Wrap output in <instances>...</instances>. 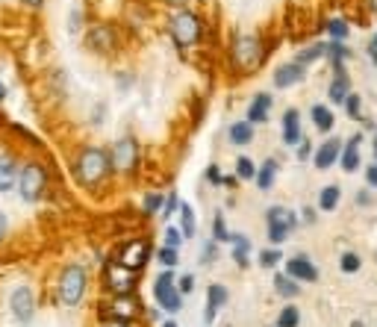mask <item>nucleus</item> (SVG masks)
<instances>
[{"label":"nucleus","instance_id":"6ab92c4d","mask_svg":"<svg viewBox=\"0 0 377 327\" xmlns=\"http://www.w3.org/2000/svg\"><path fill=\"white\" fill-rule=\"evenodd\" d=\"M206 295H209V301H206V321H212L218 309L227 304V289L224 286H209Z\"/></svg>","mask_w":377,"mask_h":327},{"label":"nucleus","instance_id":"473e14b6","mask_svg":"<svg viewBox=\"0 0 377 327\" xmlns=\"http://www.w3.org/2000/svg\"><path fill=\"white\" fill-rule=\"evenodd\" d=\"M339 266H342V271H345V274H354V271L359 269V257H357V254H342Z\"/></svg>","mask_w":377,"mask_h":327},{"label":"nucleus","instance_id":"58836bf2","mask_svg":"<svg viewBox=\"0 0 377 327\" xmlns=\"http://www.w3.org/2000/svg\"><path fill=\"white\" fill-rule=\"evenodd\" d=\"M162 206V198H159V195H147V198H144V209L147 212H156Z\"/></svg>","mask_w":377,"mask_h":327},{"label":"nucleus","instance_id":"f704fd0d","mask_svg":"<svg viewBox=\"0 0 377 327\" xmlns=\"http://www.w3.org/2000/svg\"><path fill=\"white\" fill-rule=\"evenodd\" d=\"M277 263H280V251H262V257H259L262 269H274Z\"/></svg>","mask_w":377,"mask_h":327},{"label":"nucleus","instance_id":"864d4df0","mask_svg":"<svg viewBox=\"0 0 377 327\" xmlns=\"http://www.w3.org/2000/svg\"><path fill=\"white\" fill-rule=\"evenodd\" d=\"M168 4H174V6H180V4H186V0H168Z\"/></svg>","mask_w":377,"mask_h":327},{"label":"nucleus","instance_id":"72a5a7b5","mask_svg":"<svg viewBox=\"0 0 377 327\" xmlns=\"http://www.w3.org/2000/svg\"><path fill=\"white\" fill-rule=\"evenodd\" d=\"M180 245H183V233H177L174 227H168V230H166V248L180 251Z\"/></svg>","mask_w":377,"mask_h":327},{"label":"nucleus","instance_id":"f8f14e48","mask_svg":"<svg viewBox=\"0 0 377 327\" xmlns=\"http://www.w3.org/2000/svg\"><path fill=\"white\" fill-rule=\"evenodd\" d=\"M286 274L292 277L295 283H298V280H304V283H313V280H319V271H316V266L309 263V259H304V257H292L289 263H286Z\"/></svg>","mask_w":377,"mask_h":327},{"label":"nucleus","instance_id":"0eeeda50","mask_svg":"<svg viewBox=\"0 0 377 327\" xmlns=\"http://www.w3.org/2000/svg\"><path fill=\"white\" fill-rule=\"evenodd\" d=\"M262 56V47H259V39L257 36H239L236 44H233V62L239 68H254Z\"/></svg>","mask_w":377,"mask_h":327},{"label":"nucleus","instance_id":"4c0bfd02","mask_svg":"<svg viewBox=\"0 0 377 327\" xmlns=\"http://www.w3.org/2000/svg\"><path fill=\"white\" fill-rule=\"evenodd\" d=\"M212 233H216L218 242H221V239H230V233H227V227H224V218H221V216H216V227H212Z\"/></svg>","mask_w":377,"mask_h":327},{"label":"nucleus","instance_id":"de8ad7c7","mask_svg":"<svg viewBox=\"0 0 377 327\" xmlns=\"http://www.w3.org/2000/svg\"><path fill=\"white\" fill-rule=\"evenodd\" d=\"M104 327H127V324H124V321H106Z\"/></svg>","mask_w":377,"mask_h":327},{"label":"nucleus","instance_id":"f257e3e1","mask_svg":"<svg viewBox=\"0 0 377 327\" xmlns=\"http://www.w3.org/2000/svg\"><path fill=\"white\" fill-rule=\"evenodd\" d=\"M106 171H109V156L97 148L86 151L77 162V177L83 180V183H97L101 177H106Z\"/></svg>","mask_w":377,"mask_h":327},{"label":"nucleus","instance_id":"20e7f679","mask_svg":"<svg viewBox=\"0 0 377 327\" xmlns=\"http://www.w3.org/2000/svg\"><path fill=\"white\" fill-rule=\"evenodd\" d=\"M154 295H156L159 307L166 309V313H177V309L183 307V301H180V292H177V286H174V274H171V271H162V274L156 277Z\"/></svg>","mask_w":377,"mask_h":327},{"label":"nucleus","instance_id":"cd10ccee","mask_svg":"<svg viewBox=\"0 0 377 327\" xmlns=\"http://www.w3.org/2000/svg\"><path fill=\"white\" fill-rule=\"evenodd\" d=\"M230 239L236 245V248H233V259H236L239 266H248V248H251V242L245 239V236H230Z\"/></svg>","mask_w":377,"mask_h":327},{"label":"nucleus","instance_id":"f03ea898","mask_svg":"<svg viewBox=\"0 0 377 327\" xmlns=\"http://www.w3.org/2000/svg\"><path fill=\"white\" fill-rule=\"evenodd\" d=\"M201 32H204V27H201V21H198V15H192V12H177L174 18H171V36H174L177 44L189 47V44H194V42L201 39Z\"/></svg>","mask_w":377,"mask_h":327},{"label":"nucleus","instance_id":"ea45409f","mask_svg":"<svg viewBox=\"0 0 377 327\" xmlns=\"http://www.w3.org/2000/svg\"><path fill=\"white\" fill-rule=\"evenodd\" d=\"M206 177H209V183H221V180H224V177L218 174V168H216V166H209V168H206Z\"/></svg>","mask_w":377,"mask_h":327},{"label":"nucleus","instance_id":"b1692460","mask_svg":"<svg viewBox=\"0 0 377 327\" xmlns=\"http://www.w3.org/2000/svg\"><path fill=\"white\" fill-rule=\"evenodd\" d=\"M180 233H183V239L194 236V212L189 204H180Z\"/></svg>","mask_w":377,"mask_h":327},{"label":"nucleus","instance_id":"f3484780","mask_svg":"<svg viewBox=\"0 0 377 327\" xmlns=\"http://www.w3.org/2000/svg\"><path fill=\"white\" fill-rule=\"evenodd\" d=\"M15 180H18V166H15V159L0 154V192H9Z\"/></svg>","mask_w":377,"mask_h":327},{"label":"nucleus","instance_id":"4be33fe9","mask_svg":"<svg viewBox=\"0 0 377 327\" xmlns=\"http://www.w3.org/2000/svg\"><path fill=\"white\" fill-rule=\"evenodd\" d=\"M359 139H351L348 144H345V151H342V168L345 171H357V166H359Z\"/></svg>","mask_w":377,"mask_h":327},{"label":"nucleus","instance_id":"bb28decb","mask_svg":"<svg viewBox=\"0 0 377 327\" xmlns=\"http://www.w3.org/2000/svg\"><path fill=\"white\" fill-rule=\"evenodd\" d=\"M339 189L336 186H327V189H321V195H319V206L321 209H327V212H330V209H336V204H339Z\"/></svg>","mask_w":377,"mask_h":327},{"label":"nucleus","instance_id":"4468645a","mask_svg":"<svg viewBox=\"0 0 377 327\" xmlns=\"http://www.w3.org/2000/svg\"><path fill=\"white\" fill-rule=\"evenodd\" d=\"M301 80H304V65L301 62H286V65H280V68L274 71V83L280 89H289L295 83H301Z\"/></svg>","mask_w":377,"mask_h":327},{"label":"nucleus","instance_id":"c9c22d12","mask_svg":"<svg viewBox=\"0 0 377 327\" xmlns=\"http://www.w3.org/2000/svg\"><path fill=\"white\" fill-rule=\"evenodd\" d=\"M177 259H180V251H171V248H162V251H159V263H162V266L171 269V266H177Z\"/></svg>","mask_w":377,"mask_h":327},{"label":"nucleus","instance_id":"3c124183","mask_svg":"<svg viewBox=\"0 0 377 327\" xmlns=\"http://www.w3.org/2000/svg\"><path fill=\"white\" fill-rule=\"evenodd\" d=\"M369 54H371V59H374V65H377V51H371V47H369Z\"/></svg>","mask_w":377,"mask_h":327},{"label":"nucleus","instance_id":"c756f323","mask_svg":"<svg viewBox=\"0 0 377 327\" xmlns=\"http://www.w3.org/2000/svg\"><path fill=\"white\" fill-rule=\"evenodd\" d=\"M236 177L239 180H254L257 177V168H254V162L248 156H239L236 159Z\"/></svg>","mask_w":377,"mask_h":327},{"label":"nucleus","instance_id":"a19ab883","mask_svg":"<svg viewBox=\"0 0 377 327\" xmlns=\"http://www.w3.org/2000/svg\"><path fill=\"white\" fill-rule=\"evenodd\" d=\"M177 195H168V204H166V216H171V212H174V206H177Z\"/></svg>","mask_w":377,"mask_h":327},{"label":"nucleus","instance_id":"a18cd8bd","mask_svg":"<svg viewBox=\"0 0 377 327\" xmlns=\"http://www.w3.org/2000/svg\"><path fill=\"white\" fill-rule=\"evenodd\" d=\"M298 159H309V144H307V142H301V154H298Z\"/></svg>","mask_w":377,"mask_h":327},{"label":"nucleus","instance_id":"5701e85b","mask_svg":"<svg viewBox=\"0 0 377 327\" xmlns=\"http://www.w3.org/2000/svg\"><path fill=\"white\" fill-rule=\"evenodd\" d=\"M274 289H277V295L280 298H295L298 295V283H295L289 274H274Z\"/></svg>","mask_w":377,"mask_h":327},{"label":"nucleus","instance_id":"7c9ffc66","mask_svg":"<svg viewBox=\"0 0 377 327\" xmlns=\"http://www.w3.org/2000/svg\"><path fill=\"white\" fill-rule=\"evenodd\" d=\"M298 324H301V313L295 307H286L280 319H277V327H298Z\"/></svg>","mask_w":377,"mask_h":327},{"label":"nucleus","instance_id":"dca6fc26","mask_svg":"<svg viewBox=\"0 0 377 327\" xmlns=\"http://www.w3.org/2000/svg\"><path fill=\"white\" fill-rule=\"evenodd\" d=\"M268 112H271V94H257L251 109H248V124L268 121Z\"/></svg>","mask_w":377,"mask_h":327},{"label":"nucleus","instance_id":"c03bdc74","mask_svg":"<svg viewBox=\"0 0 377 327\" xmlns=\"http://www.w3.org/2000/svg\"><path fill=\"white\" fill-rule=\"evenodd\" d=\"M192 289V277H183V280H180V292H189Z\"/></svg>","mask_w":377,"mask_h":327},{"label":"nucleus","instance_id":"8fccbe9b","mask_svg":"<svg viewBox=\"0 0 377 327\" xmlns=\"http://www.w3.org/2000/svg\"><path fill=\"white\" fill-rule=\"evenodd\" d=\"M369 47H371V51H377V36L371 39V44H369Z\"/></svg>","mask_w":377,"mask_h":327},{"label":"nucleus","instance_id":"7ed1b4c3","mask_svg":"<svg viewBox=\"0 0 377 327\" xmlns=\"http://www.w3.org/2000/svg\"><path fill=\"white\" fill-rule=\"evenodd\" d=\"M83 292H86V271L77 269V266L65 269L62 280H59V298L68 307H74V304L83 301Z\"/></svg>","mask_w":377,"mask_h":327},{"label":"nucleus","instance_id":"ddd939ff","mask_svg":"<svg viewBox=\"0 0 377 327\" xmlns=\"http://www.w3.org/2000/svg\"><path fill=\"white\" fill-rule=\"evenodd\" d=\"M136 313H139V304L130 295H116V301L109 304V319L112 321H124L127 324V319H133Z\"/></svg>","mask_w":377,"mask_h":327},{"label":"nucleus","instance_id":"9d476101","mask_svg":"<svg viewBox=\"0 0 377 327\" xmlns=\"http://www.w3.org/2000/svg\"><path fill=\"white\" fill-rule=\"evenodd\" d=\"M133 274H136V271L124 269L121 263L109 266V269H106V286H109L112 295H130V289H133V283H136Z\"/></svg>","mask_w":377,"mask_h":327},{"label":"nucleus","instance_id":"603ef678","mask_svg":"<svg viewBox=\"0 0 377 327\" xmlns=\"http://www.w3.org/2000/svg\"><path fill=\"white\" fill-rule=\"evenodd\" d=\"M4 94H6V89H4V83H0V101H4Z\"/></svg>","mask_w":377,"mask_h":327},{"label":"nucleus","instance_id":"37998d69","mask_svg":"<svg viewBox=\"0 0 377 327\" xmlns=\"http://www.w3.org/2000/svg\"><path fill=\"white\" fill-rule=\"evenodd\" d=\"M216 257V245H206V254H204V263H209V259Z\"/></svg>","mask_w":377,"mask_h":327},{"label":"nucleus","instance_id":"423d86ee","mask_svg":"<svg viewBox=\"0 0 377 327\" xmlns=\"http://www.w3.org/2000/svg\"><path fill=\"white\" fill-rule=\"evenodd\" d=\"M44 183H47L44 168L42 166H27L21 171V177H18V186H21L24 201H39L42 192H44Z\"/></svg>","mask_w":377,"mask_h":327},{"label":"nucleus","instance_id":"5fc2aeb1","mask_svg":"<svg viewBox=\"0 0 377 327\" xmlns=\"http://www.w3.org/2000/svg\"><path fill=\"white\" fill-rule=\"evenodd\" d=\"M369 4H371V9H374V12H377V0H369Z\"/></svg>","mask_w":377,"mask_h":327},{"label":"nucleus","instance_id":"393cba45","mask_svg":"<svg viewBox=\"0 0 377 327\" xmlns=\"http://www.w3.org/2000/svg\"><path fill=\"white\" fill-rule=\"evenodd\" d=\"M251 139H254V130H251L248 121H239V124L230 127V142L233 144H248Z\"/></svg>","mask_w":377,"mask_h":327},{"label":"nucleus","instance_id":"6e6d98bb","mask_svg":"<svg viewBox=\"0 0 377 327\" xmlns=\"http://www.w3.org/2000/svg\"><path fill=\"white\" fill-rule=\"evenodd\" d=\"M351 327H366V324H363V321H354V324H351Z\"/></svg>","mask_w":377,"mask_h":327},{"label":"nucleus","instance_id":"39448f33","mask_svg":"<svg viewBox=\"0 0 377 327\" xmlns=\"http://www.w3.org/2000/svg\"><path fill=\"white\" fill-rule=\"evenodd\" d=\"M268 239L277 245V242H283L289 236V230L295 224H298V218H295V212L286 209V206H271L268 209Z\"/></svg>","mask_w":377,"mask_h":327},{"label":"nucleus","instance_id":"49530a36","mask_svg":"<svg viewBox=\"0 0 377 327\" xmlns=\"http://www.w3.org/2000/svg\"><path fill=\"white\" fill-rule=\"evenodd\" d=\"M4 236H6V216L0 212V239H4Z\"/></svg>","mask_w":377,"mask_h":327},{"label":"nucleus","instance_id":"79ce46f5","mask_svg":"<svg viewBox=\"0 0 377 327\" xmlns=\"http://www.w3.org/2000/svg\"><path fill=\"white\" fill-rule=\"evenodd\" d=\"M366 177H369V183H371V186H377V166H371V168L366 171Z\"/></svg>","mask_w":377,"mask_h":327},{"label":"nucleus","instance_id":"412c9836","mask_svg":"<svg viewBox=\"0 0 377 327\" xmlns=\"http://www.w3.org/2000/svg\"><path fill=\"white\" fill-rule=\"evenodd\" d=\"M351 94V83H348V74L345 71H339V77L333 80V86H330V101L333 104H345V97Z\"/></svg>","mask_w":377,"mask_h":327},{"label":"nucleus","instance_id":"13d9d810","mask_svg":"<svg viewBox=\"0 0 377 327\" xmlns=\"http://www.w3.org/2000/svg\"><path fill=\"white\" fill-rule=\"evenodd\" d=\"M374 156H377V142H374Z\"/></svg>","mask_w":377,"mask_h":327},{"label":"nucleus","instance_id":"e433bc0d","mask_svg":"<svg viewBox=\"0 0 377 327\" xmlns=\"http://www.w3.org/2000/svg\"><path fill=\"white\" fill-rule=\"evenodd\" d=\"M345 109H348L351 118H359V116H363V112H359V97H357V94H348V97H345Z\"/></svg>","mask_w":377,"mask_h":327},{"label":"nucleus","instance_id":"2eb2a0df","mask_svg":"<svg viewBox=\"0 0 377 327\" xmlns=\"http://www.w3.org/2000/svg\"><path fill=\"white\" fill-rule=\"evenodd\" d=\"M283 142L286 144H301L304 136H301V116L295 109H289L283 116Z\"/></svg>","mask_w":377,"mask_h":327},{"label":"nucleus","instance_id":"6e6552de","mask_svg":"<svg viewBox=\"0 0 377 327\" xmlns=\"http://www.w3.org/2000/svg\"><path fill=\"white\" fill-rule=\"evenodd\" d=\"M147 257H151V248H147V242H144V239H133V242H127L124 248H121L118 263H121L124 269H130V271H139V269H144Z\"/></svg>","mask_w":377,"mask_h":327},{"label":"nucleus","instance_id":"a211bd4d","mask_svg":"<svg viewBox=\"0 0 377 327\" xmlns=\"http://www.w3.org/2000/svg\"><path fill=\"white\" fill-rule=\"evenodd\" d=\"M339 151H342V142L339 139L324 142L321 148H319V154H316V166L319 168H330L333 162H336V156H339Z\"/></svg>","mask_w":377,"mask_h":327},{"label":"nucleus","instance_id":"9b49d317","mask_svg":"<svg viewBox=\"0 0 377 327\" xmlns=\"http://www.w3.org/2000/svg\"><path fill=\"white\" fill-rule=\"evenodd\" d=\"M9 307H12V316L18 319V321H30L32 313H36V295H32V292H30L27 286H21V289H15V292H12Z\"/></svg>","mask_w":377,"mask_h":327},{"label":"nucleus","instance_id":"2f4dec72","mask_svg":"<svg viewBox=\"0 0 377 327\" xmlns=\"http://www.w3.org/2000/svg\"><path fill=\"white\" fill-rule=\"evenodd\" d=\"M327 30H330V36H333V42H342V39H345L348 36V24L345 21H330V24H327Z\"/></svg>","mask_w":377,"mask_h":327},{"label":"nucleus","instance_id":"aec40b11","mask_svg":"<svg viewBox=\"0 0 377 327\" xmlns=\"http://www.w3.org/2000/svg\"><path fill=\"white\" fill-rule=\"evenodd\" d=\"M89 47H94V51H109L112 47V30H106V27H97V30H92L89 32Z\"/></svg>","mask_w":377,"mask_h":327},{"label":"nucleus","instance_id":"09e8293b","mask_svg":"<svg viewBox=\"0 0 377 327\" xmlns=\"http://www.w3.org/2000/svg\"><path fill=\"white\" fill-rule=\"evenodd\" d=\"M27 4H30V6H42V4H44V0H27Z\"/></svg>","mask_w":377,"mask_h":327},{"label":"nucleus","instance_id":"4d7b16f0","mask_svg":"<svg viewBox=\"0 0 377 327\" xmlns=\"http://www.w3.org/2000/svg\"><path fill=\"white\" fill-rule=\"evenodd\" d=\"M162 327H177V324H174V321H166V324H162Z\"/></svg>","mask_w":377,"mask_h":327},{"label":"nucleus","instance_id":"c85d7f7f","mask_svg":"<svg viewBox=\"0 0 377 327\" xmlns=\"http://www.w3.org/2000/svg\"><path fill=\"white\" fill-rule=\"evenodd\" d=\"M274 171H277V166L268 159L266 166H262V168L257 171V186H259V189H271V183H274Z\"/></svg>","mask_w":377,"mask_h":327},{"label":"nucleus","instance_id":"1a4fd4ad","mask_svg":"<svg viewBox=\"0 0 377 327\" xmlns=\"http://www.w3.org/2000/svg\"><path fill=\"white\" fill-rule=\"evenodd\" d=\"M109 162L116 166L118 171H130V168H136V162H139V144L133 139H121L116 148H112L109 154Z\"/></svg>","mask_w":377,"mask_h":327},{"label":"nucleus","instance_id":"a878e982","mask_svg":"<svg viewBox=\"0 0 377 327\" xmlns=\"http://www.w3.org/2000/svg\"><path fill=\"white\" fill-rule=\"evenodd\" d=\"M313 121H316V127L321 130V133H327V130L333 127V112L327 109V106H313Z\"/></svg>","mask_w":377,"mask_h":327}]
</instances>
